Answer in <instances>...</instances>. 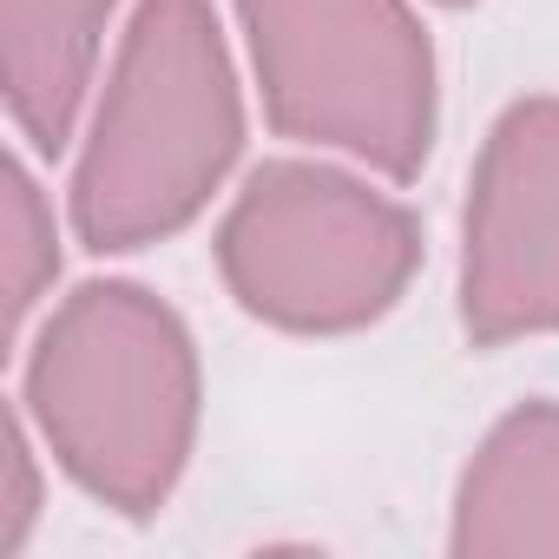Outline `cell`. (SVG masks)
<instances>
[{"instance_id":"obj_1","label":"cell","mask_w":559,"mask_h":559,"mask_svg":"<svg viewBox=\"0 0 559 559\" xmlns=\"http://www.w3.org/2000/svg\"><path fill=\"white\" fill-rule=\"evenodd\" d=\"M14 408L47 467L119 520H158L204 428V349L171 297L139 276H86L27 330Z\"/></svg>"},{"instance_id":"obj_2","label":"cell","mask_w":559,"mask_h":559,"mask_svg":"<svg viewBox=\"0 0 559 559\" xmlns=\"http://www.w3.org/2000/svg\"><path fill=\"white\" fill-rule=\"evenodd\" d=\"M250 145L237 47L217 0H132L86 106L67 224L93 257H139L185 237Z\"/></svg>"},{"instance_id":"obj_3","label":"cell","mask_w":559,"mask_h":559,"mask_svg":"<svg viewBox=\"0 0 559 559\" xmlns=\"http://www.w3.org/2000/svg\"><path fill=\"white\" fill-rule=\"evenodd\" d=\"M224 297L276 336H362L402 310L428 263V230L389 178L336 152L250 165L211 230Z\"/></svg>"},{"instance_id":"obj_4","label":"cell","mask_w":559,"mask_h":559,"mask_svg":"<svg viewBox=\"0 0 559 559\" xmlns=\"http://www.w3.org/2000/svg\"><path fill=\"white\" fill-rule=\"evenodd\" d=\"M263 126L415 185L441 139V60L415 0H230Z\"/></svg>"},{"instance_id":"obj_5","label":"cell","mask_w":559,"mask_h":559,"mask_svg":"<svg viewBox=\"0 0 559 559\" xmlns=\"http://www.w3.org/2000/svg\"><path fill=\"white\" fill-rule=\"evenodd\" d=\"M454 317L474 349L559 336V93L507 99L467 165Z\"/></svg>"},{"instance_id":"obj_6","label":"cell","mask_w":559,"mask_h":559,"mask_svg":"<svg viewBox=\"0 0 559 559\" xmlns=\"http://www.w3.org/2000/svg\"><path fill=\"white\" fill-rule=\"evenodd\" d=\"M454 559H559V402H513L467 454L448 507Z\"/></svg>"},{"instance_id":"obj_7","label":"cell","mask_w":559,"mask_h":559,"mask_svg":"<svg viewBox=\"0 0 559 559\" xmlns=\"http://www.w3.org/2000/svg\"><path fill=\"white\" fill-rule=\"evenodd\" d=\"M126 0H0V106L34 158L80 145Z\"/></svg>"},{"instance_id":"obj_8","label":"cell","mask_w":559,"mask_h":559,"mask_svg":"<svg viewBox=\"0 0 559 559\" xmlns=\"http://www.w3.org/2000/svg\"><path fill=\"white\" fill-rule=\"evenodd\" d=\"M60 243H67L60 211H53L34 158L21 145V152H8V165H0V290H8V343L14 349L27 343V330L53 304L60 263H67Z\"/></svg>"},{"instance_id":"obj_9","label":"cell","mask_w":559,"mask_h":559,"mask_svg":"<svg viewBox=\"0 0 559 559\" xmlns=\"http://www.w3.org/2000/svg\"><path fill=\"white\" fill-rule=\"evenodd\" d=\"M40 461H47V448H40L34 421L14 408V415H8V493H0V552H21V546L34 539V526H40V507H47Z\"/></svg>"},{"instance_id":"obj_10","label":"cell","mask_w":559,"mask_h":559,"mask_svg":"<svg viewBox=\"0 0 559 559\" xmlns=\"http://www.w3.org/2000/svg\"><path fill=\"white\" fill-rule=\"evenodd\" d=\"M435 8H480V0H435Z\"/></svg>"}]
</instances>
